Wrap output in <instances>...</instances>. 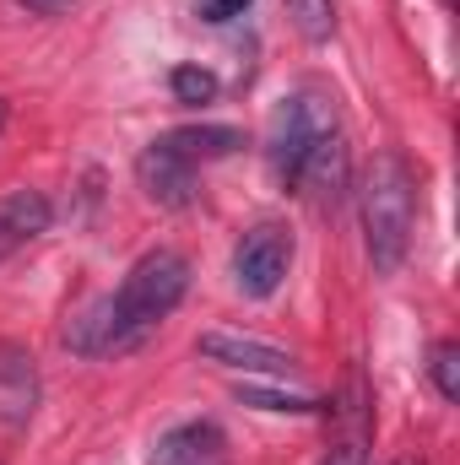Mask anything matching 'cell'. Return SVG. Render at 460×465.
I'll list each match as a JSON object with an SVG mask.
<instances>
[{
    "label": "cell",
    "mask_w": 460,
    "mask_h": 465,
    "mask_svg": "<svg viewBox=\"0 0 460 465\" xmlns=\"http://www.w3.org/2000/svg\"><path fill=\"white\" fill-rule=\"evenodd\" d=\"M331 124H336V109H325L320 93H293V98H282L276 114H271V135H265L271 173H276L282 184H293L298 163L309 157V146H315Z\"/></svg>",
    "instance_id": "cell-3"
},
{
    "label": "cell",
    "mask_w": 460,
    "mask_h": 465,
    "mask_svg": "<svg viewBox=\"0 0 460 465\" xmlns=\"http://www.w3.org/2000/svg\"><path fill=\"white\" fill-rule=\"evenodd\" d=\"M238 406H255V411H282V417H315V411H325V401L298 395V390H271V384H238Z\"/></svg>",
    "instance_id": "cell-14"
},
{
    "label": "cell",
    "mask_w": 460,
    "mask_h": 465,
    "mask_svg": "<svg viewBox=\"0 0 460 465\" xmlns=\"http://www.w3.org/2000/svg\"><path fill=\"white\" fill-rule=\"evenodd\" d=\"M195 351L217 368H233V373H260V379H293L298 373V357L271 341H255V336H238V331H206Z\"/></svg>",
    "instance_id": "cell-6"
},
{
    "label": "cell",
    "mask_w": 460,
    "mask_h": 465,
    "mask_svg": "<svg viewBox=\"0 0 460 465\" xmlns=\"http://www.w3.org/2000/svg\"><path fill=\"white\" fill-rule=\"evenodd\" d=\"M428 373H434V384H439L445 401H460V347L455 341H439V347H434Z\"/></svg>",
    "instance_id": "cell-17"
},
{
    "label": "cell",
    "mask_w": 460,
    "mask_h": 465,
    "mask_svg": "<svg viewBox=\"0 0 460 465\" xmlns=\"http://www.w3.org/2000/svg\"><path fill=\"white\" fill-rule=\"evenodd\" d=\"M38 411V357L22 341H0V428H27Z\"/></svg>",
    "instance_id": "cell-9"
},
{
    "label": "cell",
    "mask_w": 460,
    "mask_h": 465,
    "mask_svg": "<svg viewBox=\"0 0 460 465\" xmlns=\"http://www.w3.org/2000/svg\"><path fill=\"white\" fill-rule=\"evenodd\" d=\"M223 460V428L217 422H185L157 444V465H212Z\"/></svg>",
    "instance_id": "cell-12"
},
{
    "label": "cell",
    "mask_w": 460,
    "mask_h": 465,
    "mask_svg": "<svg viewBox=\"0 0 460 465\" xmlns=\"http://www.w3.org/2000/svg\"><path fill=\"white\" fill-rule=\"evenodd\" d=\"M401 465H412V460H401Z\"/></svg>",
    "instance_id": "cell-21"
},
{
    "label": "cell",
    "mask_w": 460,
    "mask_h": 465,
    "mask_svg": "<svg viewBox=\"0 0 460 465\" xmlns=\"http://www.w3.org/2000/svg\"><path fill=\"white\" fill-rule=\"evenodd\" d=\"M336 417V433H331V450L320 465H368V450H374V390L368 379L352 368L342 384V395L325 406Z\"/></svg>",
    "instance_id": "cell-5"
},
{
    "label": "cell",
    "mask_w": 460,
    "mask_h": 465,
    "mask_svg": "<svg viewBox=\"0 0 460 465\" xmlns=\"http://www.w3.org/2000/svg\"><path fill=\"white\" fill-rule=\"evenodd\" d=\"M168 87H174L179 104H212V98H217V76L201 71V65H179V71L168 76Z\"/></svg>",
    "instance_id": "cell-16"
},
{
    "label": "cell",
    "mask_w": 460,
    "mask_h": 465,
    "mask_svg": "<svg viewBox=\"0 0 460 465\" xmlns=\"http://www.w3.org/2000/svg\"><path fill=\"white\" fill-rule=\"evenodd\" d=\"M185 163H217V157H233L244 146V135L233 124H185V130H168L163 135Z\"/></svg>",
    "instance_id": "cell-13"
},
{
    "label": "cell",
    "mask_w": 460,
    "mask_h": 465,
    "mask_svg": "<svg viewBox=\"0 0 460 465\" xmlns=\"http://www.w3.org/2000/svg\"><path fill=\"white\" fill-rule=\"evenodd\" d=\"M357 217H363V249L379 276L401 271L417 223V179L401 152H379L357 184Z\"/></svg>",
    "instance_id": "cell-1"
},
{
    "label": "cell",
    "mask_w": 460,
    "mask_h": 465,
    "mask_svg": "<svg viewBox=\"0 0 460 465\" xmlns=\"http://www.w3.org/2000/svg\"><path fill=\"white\" fill-rule=\"evenodd\" d=\"M135 179H141V190H146L157 206H168V212H179V206L195 201V163H185L163 135L135 157Z\"/></svg>",
    "instance_id": "cell-8"
},
{
    "label": "cell",
    "mask_w": 460,
    "mask_h": 465,
    "mask_svg": "<svg viewBox=\"0 0 460 465\" xmlns=\"http://www.w3.org/2000/svg\"><path fill=\"white\" fill-rule=\"evenodd\" d=\"M22 11H33V16H65L76 0H16Z\"/></svg>",
    "instance_id": "cell-19"
},
{
    "label": "cell",
    "mask_w": 460,
    "mask_h": 465,
    "mask_svg": "<svg viewBox=\"0 0 460 465\" xmlns=\"http://www.w3.org/2000/svg\"><path fill=\"white\" fill-rule=\"evenodd\" d=\"M212 465H223V460H212Z\"/></svg>",
    "instance_id": "cell-20"
},
{
    "label": "cell",
    "mask_w": 460,
    "mask_h": 465,
    "mask_svg": "<svg viewBox=\"0 0 460 465\" xmlns=\"http://www.w3.org/2000/svg\"><path fill=\"white\" fill-rule=\"evenodd\" d=\"M287 190H298L309 206H336L346 195V135L342 124H331L315 146H309V157L298 163V173H293V184Z\"/></svg>",
    "instance_id": "cell-7"
},
{
    "label": "cell",
    "mask_w": 460,
    "mask_h": 465,
    "mask_svg": "<svg viewBox=\"0 0 460 465\" xmlns=\"http://www.w3.org/2000/svg\"><path fill=\"white\" fill-rule=\"evenodd\" d=\"M55 223V206L44 190H11L0 195V260H11L22 243H33L38 232H49Z\"/></svg>",
    "instance_id": "cell-10"
},
{
    "label": "cell",
    "mask_w": 460,
    "mask_h": 465,
    "mask_svg": "<svg viewBox=\"0 0 460 465\" xmlns=\"http://www.w3.org/2000/svg\"><path fill=\"white\" fill-rule=\"evenodd\" d=\"M185 292H190V260L179 254V249H152V254H141L130 271H125V282H119L115 298V320L119 331H125V347H141L179 303H185Z\"/></svg>",
    "instance_id": "cell-2"
},
{
    "label": "cell",
    "mask_w": 460,
    "mask_h": 465,
    "mask_svg": "<svg viewBox=\"0 0 460 465\" xmlns=\"http://www.w3.org/2000/svg\"><path fill=\"white\" fill-rule=\"evenodd\" d=\"M287 16L309 44H325L336 33V0H287Z\"/></svg>",
    "instance_id": "cell-15"
},
{
    "label": "cell",
    "mask_w": 460,
    "mask_h": 465,
    "mask_svg": "<svg viewBox=\"0 0 460 465\" xmlns=\"http://www.w3.org/2000/svg\"><path fill=\"white\" fill-rule=\"evenodd\" d=\"M65 347L76 351V357H115V351H130L125 347V331H119V320H115V298H109V292L71 314Z\"/></svg>",
    "instance_id": "cell-11"
},
{
    "label": "cell",
    "mask_w": 460,
    "mask_h": 465,
    "mask_svg": "<svg viewBox=\"0 0 460 465\" xmlns=\"http://www.w3.org/2000/svg\"><path fill=\"white\" fill-rule=\"evenodd\" d=\"M244 11H249V0H195V16L201 22H233Z\"/></svg>",
    "instance_id": "cell-18"
},
{
    "label": "cell",
    "mask_w": 460,
    "mask_h": 465,
    "mask_svg": "<svg viewBox=\"0 0 460 465\" xmlns=\"http://www.w3.org/2000/svg\"><path fill=\"white\" fill-rule=\"evenodd\" d=\"M287 265H293V232L276 223H260L233 243V282L244 298H271L287 282Z\"/></svg>",
    "instance_id": "cell-4"
}]
</instances>
